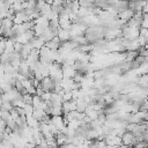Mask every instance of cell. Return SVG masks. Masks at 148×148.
<instances>
[{
    "label": "cell",
    "instance_id": "obj_2",
    "mask_svg": "<svg viewBox=\"0 0 148 148\" xmlns=\"http://www.w3.org/2000/svg\"><path fill=\"white\" fill-rule=\"evenodd\" d=\"M133 15H134V12H133L132 9L127 8V9H125V10H123V12H119V13L117 14V17L120 18V20H123V21H125V22H127L130 18L133 17Z\"/></svg>",
    "mask_w": 148,
    "mask_h": 148
},
{
    "label": "cell",
    "instance_id": "obj_8",
    "mask_svg": "<svg viewBox=\"0 0 148 148\" xmlns=\"http://www.w3.org/2000/svg\"><path fill=\"white\" fill-rule=\"evenodd\" d=\"M27 1H36V0H27Z\"/></svg>",
    "mask_w": 148,
    "mask_h": 148
},
{
    "label": "cell",
    "instance_id": "obj_7",
    "mask_svg": "<svg viewBox=\"0 0 148 148\" xmlns=\"http://www.w3.org/2000/svg\"><path fill=\"white\" fill-rule=\"evenodd\" d=\"M0 28H1V18H0Z\"/></svg>",
    "mask_w": 148,
    "mask_h": 148
},
{
    "label": "cell",
    "instance_id": "obj_5",
    "mask_svg": "<svg viewBox=\"0 0 148 148\" xmlns=\"http://www.w3.org/2000/svg\"><path fill=\"white\" fill-rule=\"evenodd\" d=\"M23 110H24V112H25V116H31V113H32V111H34V106H32L31 104H24Z\"/></svg>",
    "mask_w": 148,
    "mask_h": 148
},
{
    "label": "cell",
    "instance_id": "obj_1",
    "mask_svg": "<svg viewBox=\"0 0 148 148\" xmlns=\"http://www.w3.org/2000/svg\"><path fill=\"white\" fill-rule=\"evenodd\" d=\"M128 8V1H126V0H118L114 5H112L109 9H111L112 12H114V13H119V12H123V10H125V9H127Z\"/></svg>",
    "mask_w": 148,
    "mask_h": 148
},
{
    "label": "cell",
    "instance_id": "obj_6",
    "mask_svg": "<svg viewBox=\"0 0 148 148\" xmlns=\"http://www.w3.org/2000/svg\"><path fill=\"white\" fill-rule=\"evenodd\" d=\"M22 46H23V44H21V43H18V42H14V51L15 52H21V50H22Z\"/></svg>",
    "mask_w": 148,
    "mask_h": 148
},
{
    "label": "cell",
    "instance_id": "obj_4",
    "mask_svg": "<svg viewBox=\"0 0 148 148\" xmlns=\"http://www.w3.org/2000/svg\"><path fill=\"white\" fill-rule=\"evenodd\" d=\"M50 12H51V5H49V3H46V2H45V5L39 9L40 15H43V16H46Z\"/></svg>",
    "mask_w": 148,
    "mask_h": 148
},
{
    "label": "cell",
    "instance_id": "obj_3",
    "mask_svg": "<svg viewBox=\"0 0 148 148\" xmlns=\"http://www.w3.org/2000/svg\"><path fill=\"white\" fill-rule=\"evenodd\" d=\"M57 37L59 38L60 42L69 40V39H71L69 30H68V29H61V28H59V30H58V32H57Z\"/></svg>",
    "mask_w": 148,
    "mask_h": 148
}]
</instances>
